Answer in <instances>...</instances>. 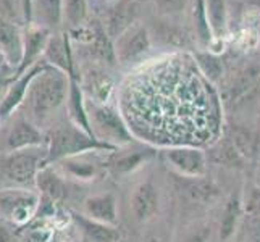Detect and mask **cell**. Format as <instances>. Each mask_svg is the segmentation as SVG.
I'll return each instance as SVG.
<instances>
[{
    "label": "cell",
    "mask_w": 260,
    "mask_h": 242,
    "mask_svg": "<svg viewBox=\"0 0 260 242\" xmlns=\"http://www.w3.org/2000/svg\"><path fill=\"white\" fill-rule=\"evenodd\" d=\"M213 158L220 161V163L225 165H239V152L236 150V147L230 144V142H223V144H218L217 147L213 149Z\"/></svg>",
    "instance_id": "22"
},
{
    "label": "cell",
    "mask_w": 260,
    "mask_h": 242,
    "mask_svg": "<svg viewBox=\"0 0 260 242\" xmlns=\"http://www.w3.org/2000/svg\"><path fill=\"white\" fill-rule=\"evenodd\" d=\"M46 57L52 65L60 70H70V57L67 50V42L61 36H52L46 44Z\"/></svg>",
    "instance_id": "18"
},
{
    "label": "cell",
    "mask_w": 260,
    "mask_h": 242,
    "mask_svg": "<svg viewBox=\"0 0 260 242\" xmlns=\"http://www.w3.org/2000/svg\"><path fill=\"white\" fill-rule=\"evenodd\" d=\"M94 120L97 123V126L101 128L102 131H105V134H110V136H115V137L123 139V141L128 139L126 129H124V126L121 124L120 118L112 110H109V109H97L94 112Z\"/></svg>",
    "instance_id": "17"
},
{
    "label": "cell",
    "mask_w": 260,
    "mask_h": 242,
    "mask_svg": "<svg viewBox=\"0 0 260 242\" xmlns=\"http://www.w3.org/2000/svg\"><path fill=\"white\" fill-rule=\"evenodd\" d=\"M170 161L183 173L202 175L205 171V161L201 152L192 149H175L168 152Z\"/></svg>",
    "instance_id": "11"
},
{
    "label": "cell",
    "mask_w": 260,
    "mask_h": 242,
    "mask_svg": "<svg viewBox=\"0 0 260 242\" xmlns=\"http://www.w3.org/2000/svg\"><path fill=\"white\" fill-rule=\"evenodd\" d=\"M23 7H24L26 18H29V15H31V0H23Z\"/></svg>",
    "instance_id": "32"
},
{
    "label": "cell",
    "mask_w": 260,
    "mask_h": 242,
    "mask_svg": "<svg viewBox=\"0 0 260 242\" xmlns=\"http://www.w3.org/2000/svg\"><path fill=\"white\" fill-rule=\"evenodd\" d=\"M68 168L73 171L76 176H79V178H87V176H91L92 175V171L94 169L91 168V166H87V165H83V166H76L75 163H70L68 165Z\"/></svg>",
    "instance_id": "28"
},
{
    "label": "cell",
    "mask_w": 260,
    "mask_h": 242,
    "mask_svg": "<svg viewBox=\"0 0 260 242\" xmlns=\"http://www.w3.org/2000/svg\"><path fill=\"white\" fill-rule=\"evenodd\" d=\"M157 8L165 15H176L184 10L187 0H154Z\"/></svg>",
    "instance_id": "24"
},
{
    "label": "cell",
    "mask_w": 260,
    "mask_h": 242,
    "mask_svg": "<svg viewBox=\"0 0 260 242\" xmlns=\"http://www.w3.org/2000/svg\"><path fill=\"white\" fill-rule=\"evenodd\" d=\"M50 237L49 231H41V229H34L31 231L28 236H26L24 242H47Z\"/></svg>",
    "instance_id": "27"
},
{
    "label": "cell",
    "mask_w": 260,
    "mask_h": 242,
    "mask_svg": "<svg viewBox=\"0 0 260 242\" xmlns=\"http://www.w3.org/2000/svg\"><path fill=\"white\" fill-rule=\"evenodd\" d=\"M141 157L139 155H129V157H123L115 163V169L116 171H128V169L134 168L139 163Z\"/></svg>",
    "instance_id": "26"
},
{
    "label": "cell",
    "mask_w": 260,
    "mask_h": 242,
    "mask_svg": "<svg viewBox=\"0 0 260 242\" xmlns=\"http://www.w3.org/2000/svg\"><path fill=\"white\" fill-rule=\"evenodd\" d=\"M233 146L236 147L239 155H244V157H250L254 152L252 139H250L249 132L244 129H239V128L233 129Z\"/></svg>",
    "instance_id": "23"
},
{
    "label": "cell",
    "mask_w": 260,
    "mask_h": 242,
    "mask_svg": "<svg viewBox=\"0 0 260 242\" xmlns=\"http://www.w3.org/2000/svg\"><path fill=\"white\" fill-rule=\"evenodd\" d=\"M41 142L42 134L28 121H18L7 137V146L10 150H21L26 147L39 146Z\"/></svg>",
    "instance_id": "10"
},
{
    "label": "cell",
    "mask_w": 260,
    "mask_h": 242,
    "mask_svg": "<svg viewBox=\"0 0 260 242\" xmlns=\"http://www.w3.org/2000/svg\"><path fill=\"white\" fill-rule=\"evenodd\" d=\"M38 195L21 191V189H8L0 191V213L16 223H26L36 210Z\"/></svg>",
    "instance_id": "3"
},
{
    "label": "cell",
    "mask_w": 260,
    "mask_h": 242,
    "mask_svg": "<svg viewBox=\"0 0 260 242\" xmlns=\"http://www.w3.org/2000/svg\"><path fill=\"white\" fill-rule=\"evenodd\" d=\"M38 157L32 154H26V152H20V154H13L5 160L4 171L12 181L18 184H26L38 176Z\"/></svg>",
    "instance_id": "6"
},
{
    "label": "cell",
    "mask_w": 260,
    "mask_h": 242,
    "mask_svg": "<svg viewBox=\"0 0 260 242\" xmlns=\"http://www.w3.org/2000/svg\"><path fill=\"white\" fill-rule=\"evenodd\" d=\"M86 212L101 223L115 221V200L112 195H97L86 200Z\"/></svg>",
    "instance_id": "14"
},
{
    "label": "cell",
    "mask_w": 260,
    "mask_h": 242,
    "mask_svg": "<svg viewBox=\"0 0 260 242\" xmlns=\"http://www.w3.org/2000/svg\"><path fill=\"white\" fill-rule=\"evenodd\" d=\"M67 94V81L63 75L58 71L42 70L41 73L32 79L29 86V98L31 107L36 115H47L53 112L63 102Z\"/></svg>",
    "instance_id": "2"
},
{
    "label": "cell",
    "mask_w": 260,
    "mask_h": 242,
    "mask_svg": "<svg viewBox=\"0 0 260 242\" xmlns=\"http://www.w3.org/2000/svg\"><path fill=\"white\" fill-rule=\"evenodd\" d=\"M207 20L210 23V28L213 32L220 36L225 31V24H226V8L223 0H209L207 5Z\"/></svg>",
    "instance_id": "19"
},
{
    "label": "cell",
    "mask_w": 260,
    "mask_h": 242,
    "mask_svg": "<svg viewBox=\"0 0 260 242\" xmlns=\"http://www.w3.org/2000/svg\"><path fill=\"white\" fill-rule=\"evenodd\" d=\"M238 215H239V203L236 199H233L228 203V207L225 210V217H223L221 225H220V237L221 239H228L233 234V231H235V226H236Z\"/></svg>",
    "instance_id": "21"
},
{
    "label": "cell",
    "mask_w": 260,
    "mask_h": 242,
    "mask_svg": "<svg viewBox=\"0 0 260 242\" xmlns=\"http://www.w3.org/2000/svg\"><path fill=\"white\" fill-rule=\"evenodd\" d=\"M121 109L131 129L157 144H202L217 128L210 91L187 57L162 60L134 76Z\"/></svg>",
    "instance_id": "1"
},
{
    "label": "cell",
    "mask_w": 260,
    "mask_h": 242,
    "mask_svg": "<svg viewBox=\"0 0 260 242\" xmlns=\"http://www.w3.org/2000/svg\"><path fill=\"white\" fill-rule=\"evenodd\" d=\"M250 203H252V209H254L257 213H260V192H258V191H255V192L252 194V199H250Z\"/></svg>",
    "instance_id": "31"
},
{
    "label": "cell",
    "mask_w": 260,
    "mask_h": 242,
    "mask_svg": "<svg viewBox=\"0 0 260 242\" xmlns=\"http://www.w3.org/2000/svg\"><path fill=\"white\" fill-rule=\"evenodd\" d=\"M92 147H99V144L83 136L78 129L68 126V128L57 129L52 134L49 154H50V160H57L65 155L78 154V152H83Z\"/></svg>",
    "instance_id": "4"
},
{
    "label": "cell",
    "mask_w": 260,
    "mask_h": 242,
    "mask_svg": "<svg viewBox=\"0 0 260 242\" xmlns=\"http://www.w3.org/2000/svg\"><path fill=\"white\" fill-rule=\"evenodd\" d=\"M207 237H209V231L204 229V231L197 232V234H194L192 237L187 239V242H207Z\"/></svg>",
    "instance_id": "30"
},
{
    "label": "cell",
    "mask_w": 260,
    "mask_h": 242,
    "mask_svg": "<svg viewBox=\"0 0 260 242\" xmlns=\"http://www.w3.org/2000/svg\"><path fill=\"white\" fill-rule=\"evenodd\" d=\"M47 41L49 38L46 31L36 29V31L28 32V38L24 39V52H23V61L20 65V73H23V71L32 63V60L46 49Z\"/></svg>",
    "instance_id": "16"
},
{
    "label": "cell",
    "mask_w": 260,
    "mask_h": 242,
    "mask_svg": "<svg viewBox=\"0 0 260 242\" xmlns=\"http://www.w3.org/2000/svg\"><path fill=\"white\" fill-rule=\"evenodd\" d=\"M139 13V4L136 0H121L118 2L109 15V23H107V32L112 38L118 39L120 36L128 31L136 21Z\"/></svg>",
    "instance_id": "7"
},
{
    "label": "cell",
    "mask_w": 260,
    "mask_h": 242,
    "mask_svg": "<svg viewBox=\"0 0 260 242\" xmlns=\"http://www.w3.org/2000/svg\"><path fill=\"white\" fill-rule=\"evenodd\" d=\"M36 184L42 191V194H46L52 200L63 199L67 194V187L63 181L52 169H41L38 176H36Z\"/></svg>",
    "instance_id": "15"
},
{
    "label": "cell",
    "mask_w": 260,
    "mask_h": 242,
    "mask_svg": "<svg viewBox=\"0 0 260 242\" xmlns=\"http://www.w3.org/2000/svg\"><path fill=\"white\" fill-rule=\"evenodd\" d=\"M63 8L67 20L71 24L79 26L84 23L87 16V0H63Z\"/></svg>",
    "instance_id": "20"
},
{
    "label": "cell",
    "mask_w": 260,
    "mask_h": 242,
    "mask_svg": "<svg viewBox=\"0 0 260 242\" xmlns=\"http://www.w3.org/2000/svg\"><path fill=\"white\" fill-rule=\"evenodd\" d=\"M150 46L149 32L144 26L133 24L116 39V55L121 61H128L144 53Z\"/></svg>",
    "instance_id": "5"
},
{
    "label": "cell",
    "mask_w": 260,
    "mask_h": 242,
    "mask_svg": "<svg viewBox=\"0 0 260 242\" xmlns=\"http://www.w3.org/2000/svg\"><path fill=\"white\" fill-rule=\"evenodd\" d=\"M0 242H18L8 229L0 226Z\"/></svg>",
    "instance_id": "29"
},
{
    "label": "cell",
    "mask_w": 260,
    "mask_h": 242,
    "mask_svg": "<svg viewBox=\"0 0 260 242\" xmlns=\"http://www.w3.org/2000/svg\"><path fill=\"white\" fill-rule=\"evenodd\" d=\"M199 60H201V65H202V68L205 71V75L210 76V79H217L218 75H220V71H221L218 61L215 60L213 57H210V55L199 57Z\"/></svg>",
    "instance_id": "25"
},
{
    "label": "cell",
    "mask_w": 260,
    "mask_h": 242,
    "mask_svg": "<svg viewBox=\"0 0 260 242\" xmlns=\"http://www.w3.org/2000/svg\"><path fill=\"white\" fill-rule=\"evenodd\" d=\"M157 203H158V195L155 187L152 184H142L136 191V194H134L133 199V210L136 218L139 221L150 218L157 210Z\"/></svg>",
    "instance_id": "12"
},
{
    "label": "cell",
    "mask_w": 260,
    "mask_h": 242,
    "mask_svg": "<svg viewBox=\"0 0 260 242\" xmlns=\"http://www.w3.org/2000/svg\"><path fill=\"white\" fill-rule=\"evenodd\" d=\"M0 49L4 55L10 60V63H20L23 61L24 41L15 26L0 21Z\"/></svg>",
    "instance_id": "9"
},
{
    "label": "cell",
    "mask_w": 260,
    "mask_h": 242,
    "mask_svg": "<svg viewBox=\"0 0 260 242\" xmlns=\"http://www.w3.org/2000/svg\"><path fill=\"white\" fill-rule=\"evenodd\" d=\"M76 221L78 225L83 228V231L86 232V236L94 240V242H118L120 234L118 231H115L113 228L104 225L101 221L95 220H87L81 215H76Z\"/></svg>",
    "instance_id": "13"
},
{
    "label": "cell",
    "mask_w": 260,
    "mask_h": 242,
    "mask_svg": "<svg viewBox=\"0 0 260 242\" xmlns=\"http://www.w3.org/2000/svg\"><path fill=\"white\" fill-rule=\"evenodd\" d=\"M41 68H34L31 70L29 73L23 75L20 79H18V83L13 84L10 89H8V92L5 95V98L0 103V118H5V116L10 115L18 105L21 103V100L24 98L26 92L29 91V86L32 83V79L41 73Z\"/></svg>",
    "instance_id": "8"
}]
</instances>
